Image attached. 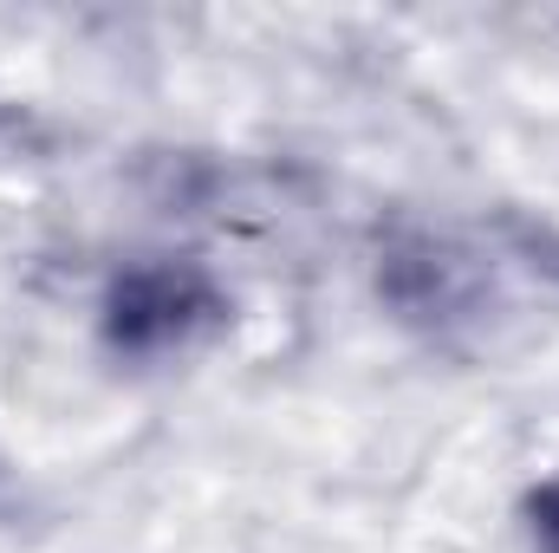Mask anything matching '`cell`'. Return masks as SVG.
<instances>
[{"instance_id":"obj_1","label":"cell","mask_w":559,"mask_h":553,"mask_svg":"<svg viewBox=\"0 0 559 553\" xmlns=\"http://www.w3.org/2000/svg\"><path fill=\"white\" fill-rule=\"evenodd\" d=\"M228 326V293L195 261H138L111 274L98 332L118 358H176Z\"/></svg>"},{"instance_id":"obj_2","label":"cell","mask_w":559,"mask_h":553,"mask_svg":"<svg viewBox=\"0 0 559 553\" xmlns=\"http://www.w3.org/2000/svg\"><path fill=\"white\" fill-rule=\"evenodd\" d=\"M378 293L404 326H417L429 339H462L488 319L495 274L475 248L429 235V228H404L378 248Z\"/></svg>"},{"instance_id":"obj_3","label":"cell","mask_w":559,"mask_h":553,"mask_svg":"<svg viewBox=\"0 0 559 553\" xmlns=\"http://www.w3.org/2000/svg\"><path fill=\"white\" fill-rule=\"evenodd\" d=\"M527 528H534V548L559 553V482H540L527 495Z\"/></svg>"},{"instance_id":"obj_4","label":"cell","mask_w":559,"mask_h":553,"mask_svg":"<svg viewBox=\"0 0 559 553\" xmlns=\"http://www.w3.org/2000/svg\"><path fill=\"white\" fill-rule=\"evenodd\" d=\"M39 131H33V118H20V111H0V156H20V150H33Z\"/></svg>"}]
</instances>
